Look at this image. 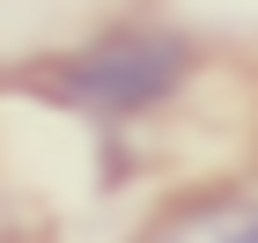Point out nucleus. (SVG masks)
I'll return each instance as SVG.
<instances>
[{"label": "nucleus", "mask_w": 258, "mask_h": 243, "mask_svg": "<svg viewBox=\"0 0 258 243\" xmlns=\"http://www.w3.org/2000/svg\"><path fill=\"white\" fill-rule=\"evenodd\" d=\"M192 81V44L177 30H111L52 66V96L89 118H140Z\"/></svg>", "instance_id": "nucleus-1"}, {"label": "nucleus", "mask_w": 258, "mask_h": 243, "mask_svg": "<svg viewBox=\"0 0 258 243\" xmlns=\"http://www.w3.org/2000/svg\"><path fill=\"white\" fill-rule=\"evenodd\" d=\"M148 243H258V184H229L170 206L148 228Z\"/></svg>", "instance_id": "nucleus-2"}]
</instances>
